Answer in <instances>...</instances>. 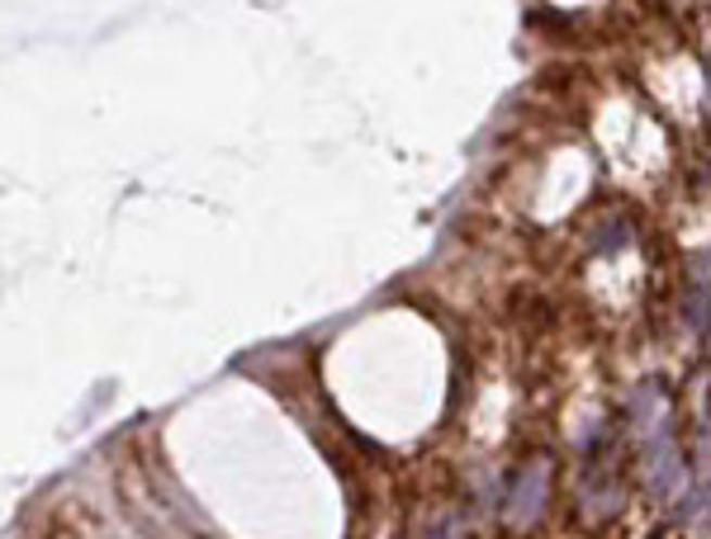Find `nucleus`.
Wrapping results in <instances>:
<instances>
[{
	"mask_svg": "<svg viewBox=\"0 0 711 539\" xmlns=\"http://www.w3.org/2000/svg\"><path fill=\"white\" fill-rule=\"evenodd\" d=\"M546 488H550V469L532 464L522 473V483L512 488V497H508V521L512 525H532L541 516V506H546Z\"/></svg>",
	"mask_w": 711,
	"mask_h": 539,
	"instance_id": "nucleus-1",
	"label": "nucleus"
}]
</instances>
